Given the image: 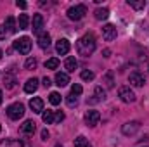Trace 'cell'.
Wrapping results in <instances>:
<instances>
[{"instance_id": "obj_6", "label": "cell", "mask_w": 149, "mask_h": 147, "mask_svg": "<svg viewBox=\"0 0 149 147\" xmlns=\"http://www.w3.org/2000/svg\"><path fill=\"white\" fill-rule=\"evenodd\" d=\"M139 130H141V121H128L121 126V133L127 137H134Z\"/></svg>"}, {"instance_id": "obj_3", "label": "cell", "mask_w": 149, "mask_h": 147, "mask_svg": "<svg viewBox=\"0 0 149 147\" xmlns=\"http://www.w3.org/2000/svg\"><path fill=\"white\" fill-rule=\"evenodd\" d=\"M66 14H68V17H70L71 21H80V19H83V16L87 14V7H85L83 3H78V5L70 7Z\"/></svg>"}, {"instance_id": "obj_21", "label": "cell", "mask_w": 149, "mask_h": 147, "mask_svg": "<svg viewBox=\"0 0 149 147\" xmlns=\"http://www.w3.org/2000/svg\"><path fill=\"white\" fill-rule=\"evenodd\" d=\"M64 68H66V71H68V73H73L74 69L78 68L76 59H74V57H68V59L64 61Z\"/></svg>"}, {"instance_id": "obj_19", "label": "cell", "mask_w": 149, "mask_h": 147, "mask_svg": "<svg viewBox=\"0 0 149 147\" xmlns=\"http://www.w3.org/2000/svg\"><path fill=\"white\" fill-rule=\"evenodd\" d=\"M70 83V76H68V73H56V85L57 87H66Z\"/></svg>"}, {"instance_id": "obj_42", "label": "cell", "mask_w": 149, "mask_h": 147, "mask_svg": "<svg viewBox=\"0 0 149 147\" xmlns=\"http://www.w3.org/2000/svg\"><path fill=\"white\" fill-rule=\"evenodd\" d=\"M0 132H2V125H0Z\"/></svg>"}, {"instance_id": "obj_27", "label": "cell", "mask_w": 149, "mask_h": 147, "mask_svg": "<svg viewBox=\"0 0 149 147\" xmlns=\"http://www.w3.org/2000/svg\"><path fill=\"white\" fill-rule=\"evenodd\" d=\"M45 68H47V69H57V68H59V59H56V57L47 59V61H45Z\"/></svg>"}, {"instance_id": "obj_43", "label": "cell", "mask_w": 149, "mask_h": 147, "mask_svg": "<svg viewBox=\"0 0 149 147\" xmlns=\"http://www.w3.org/2000/svg\"><path fill=\"white\" fill-rule=\"evenodd\" d=\"M148 68H149V66H148Z\"/></svg>"}, {"instance_id": "obj_22", "label": "cell", "mask_w": 149, "mask_h": 147, "mask_svg": "<svg viewBox=\"0 0 149 147\" xmlns=\"http://www.w3.org/2000/svg\"><path fill=\"white\" fill-rule=\"evenodd\" d=\"M94 14H95V19L102 21V19H108V17H109V9H108V7H101V9H97Z\"/></svg>"}, {"instance_id": "obj_11", "label": "cell", "mask_w": 149, "mask_h": 147, "mask_svg": "<svg viewBox=\"0 0 149 147\" xmlns=\"http://www.w3.org/2000/svg\"><path fill=\"white\" fill-rule=\"evenodd\" d=\"M128 81H130L132 87H142L146 83V78H144V74H141L139 71H134L128 76Z\"/></svg>"}, {"instance_id": "obj_30", "label": "cell", "mask_w": 149, "mask_h": 147, "mask_svg": "<svg viewBox=\"0 0 149 147\" xmlns=\"http://www.w3.org/2000/svg\"><path fill=\"white\" fill-rule=\"evenodd\" d=\"M24 68H26V69H35V68H37V59H35V57H28L26 62H24Z\"/></svg>"}, {"instance_id": "obj_14", "label": "cell", "mask_w": 149, "mask_h": 147, "mask_svg": "<svg viewBox=\"0 0 149 147\" xmlns=\"http://www.w3.org/2000/svg\"><path fill=\"white\" fill-rule=\"evenodd\" d=\"M30 109L33 111L35 114H42L43 112V101L40 97H33L30 101Z\"/></svg>"}, {"instance_id": "obj_25", "label": "cell", "mask_w": 149, "mask_h": 147, "mask_svg": "<svg viewBox=\"0 0 149 147\" xmlns=\"http://www.w3.org/2000/svg\"><path fill=\"white\" fill-rule=\"evenodd\" d=\"M42 119H43V123L52 125L54 123V111H43L42 112Z\"/></svg>"}, {"instance_id": "obj_16", "label": "cell", "mask_w": 149, "mask_h": 147, "mask_svg": "<svg viewBox=\"0 0 149 147\" xmlns=\"http://www.w3.org/2000/svg\"><path fill=\"white\" fill-rule=\"evenodd\" d=\"M3 30H5V35H12V33H16L17 26H16V21H14L12 16H9V17L5 19V23H3Z\"/></svg>"}, {"instance_id": "obj_40", "label": "cell", "mask_w": 149, "mask_h": 147, "mask_svg": "<svg viewBox=\"0 0 149 147\" xmlns=\"http://www.w3.org/2000/svg\"><path fill=\"white\" fill-rule=\"evenodd\" d=\"M0 59H2V49H0Z\"/></svg>"}, {"instance_id": "obj_28", "label": "cell", "mask_w": 149, "mask_h": 147, "mask_svg": "<svg viewBox=\"0 0 149 147\" xmlns=\"http://www.w3.org/2000/svg\"><path fill=\"white\" fill-rule=\"evenodd\" d=\"M49 101H50L52 106H59V104H61V94H57V92H50Z\"/></svg>"}, {"instance_id": "obj_15", "label": "cell", "mask_w": 149, "mask_h": 147, "mask_svg": "<svg viewBox=\"0 0 149 147\" xmlns=\"http://www.w3.org/2000/svg\"><path fill=\"white\" fill-rule=\"evenodd\" d=\"M31 30H33V33H37V35H40L42 33V28H43V16L42 14H35L33 16V23H31Z\"/></svg>"}, {"instance_id": "obj_24", "label": "cell", "mask_w": 149, "mask_h": 147, "mask_svg": "<svg viewBox=\"0 0 149 147\" xmlns=\"http://www.w3.org/2000/svg\"><path fill=\"white\" fill-rule=\"evenodd\" d=\"M127 3L135 10H141V9L146 7V0H127Z\"/></svg>"}, {"instance_id": "obj_26", "label": "cell", "mask_w": 149, "mask_h": 147, "mask_svg": "<svg viewBox=\"0 0 149 147\" xmlns=\"http://www.w3.org/2000/svg\"><path fill=\"white\" fill-rule=\"evenodd\" d=\"M74 147H92V146H90V142L83 135H80V137L74 139Z\"/></svg>"}, {"instance_id": "obj_8", "label": "cell", "mask_w": 149, "mask_h": 147, "mask_svg": "<svg viewBox=\"0 0 149 147\" xmlns=\"http://www.w3.org/2000/svg\"><path fill=\"white\" fill-rule=\"evenodd\" d=\"M118 97H120L123 102H127V104L135 102V94L130 90V87H120V90H118Z\"/></svg>"}, {"instance_id": "obj_13", "label": "cell", "mask_w": 149, "mask_h": 147, "mask_svg": "<svg viewBox=\"0 0 149 147\" xmlns=\"http://www.w3.org/2000/svg\"><path fill=\"white\" fill-rule=\"evenodd\" d=\"M35 130H37V123H35L33 119H26V121L21 125V133H24V135H33Z\"/></svg>"}, {"instance_id": "obj_34", "label": "cell", "mask_w": 149, "mask_h": 147, "mask_svg": "<svg viewBox=\"0 0 149 147\" xmlns=\"http://www.w3.org/2000/svg\"><path fill=\"white\" fill-rule=\"evenodd\" d=\"M63 119H64V112H61V111L54 112V123H61Z\"/></svg>"}, {"instance_id": "obj_23", "label": "cell", "mask_w": 149, "mask_h": 147, "mask_svg": "<svg viewBox=\"0 0 149 147\" xmlns=\"http://www.w3.org/2000/svg\"><path fill=\"white\" fill-rule=\"evenodd\" d=\"M3 83H5V88H14V85H16V78H14V74L12 73H5V76H3Z\"/></svg>"}, {"instance_id": "obj_39", "label": "cell", "mask_w": 149, "mask_h": 147, "mask_svg": "<svg viewBox=\"0 0 149 147\" xmlns=\"http://www.w3.org/2000/svg\"><path fill=\"white\" fill-rule=\"evenodd\" d=\"M3 102V97H2V90H0V104Z\"/></svg>"}, {"instance_id": "obj_17", "label": "cell", "mask_w": 149, "mask_h": 147, "mask_svg": "<svg viewBox=\"0 0 149 147\" xmlns=\"http://www.w3.org/2000/svg\"><path fill=\"white\" fill-rule=\"evenodd\" d=\"M38 47L43 49V50L50 47V35L49 33H40L38 35Z\"/></svg>"}, {"instance_id": "obj_37", "label": "cell", "mask_w": 149, "mask_h": 147, "mask_svg": "<svg viewBox=\"0 0 149 147\" xmlns=\"http://www.w3.org/2000/svg\"><path fill=\"white\" fill-rule=\"evenodd\" d=\"M42 140H49V132L47 130H42Z\"/></svg>"}, {"instance_id": "obj_35", "label": "cell", "mask_w": 149, "mask_h": 147, "mask_svg": "<svg viewBox=\"0 0 149 147\" xmlns=\"http://www.w3.org/2000/svg\"><path fill=\"white\" fill-rule=\"evenodd\" d=\"M42 85H43V87H45V88H49V87H50V85H52V81H50V80H49V78H47V76H45V78H43V80H42Z\"/></svg>"}, {"instance_id": "obj_7", "label": "cell", "mask_w": 149, "mask_h": 147, "mask_svg": "<svg viewBox=\"0 0 149 147\" xmlns=\"http://www.w3.org/2000/svg\"><path fill=\"white\" fill-rule=\"evenodd\" d=\"M99 119H101V112H99V111L88 109L87 112H85V125H87V126H90V128L97 126Z\"/></svg>"}, {"instance_id": "obj_4", "label": "cell", "mask_w": 149, "mask_h": 147, "mask_svg": "<svg viewBox=\"0 0 149 147\" xmlns=\"http://www.w3.org/2000/svg\"><path fill=\"white\" fill-rule=\"evenodd\" d=\"M7 116H9L10 119H14V121H17L19 118H23V116H24V104H21V102L10 104V106L7 107Z\"/></svg>"}, {"instance_id": "obj_20", "label": "cell", "mask_w": 149, "mask_h": 147, "mask_svg": "<svg viewBox=\"0 0 149 147\" xmlns=\"http://www.w3.org/2000/svg\"><path fill=\"white\" fill-rule=\"evenodd\" d=\"M28 26H30V17H28V14H19L17 28H19V30H28Z\"/></svg>"}, {"instance_id": "obj_1", "label": "cell", "mask_w": 149, "mask_h": 147, "mask_svg": "<svg viewBox=\"0 0 149 147\" xmlns=\"http://www.w3.org/2000/svg\"><path fill=\"white\" fill-rule=\"evenodd\" d=\"M76 50H78V54L83 55V57L92 55L94 50H95V37H94L92 33H85L83 37L76 42Z\"/></svg>"}, {"instance_id": "obj_31", "label": "cell", "mask_w": 149, "mask_h": 147, "mask_svg": "<svg viewBox=\"0 0 149 147\" xmlns=\"http://www.w3.org/2000/svg\"><path fill=\"white\" fill-rule=\"evenodd\" d=\"M81 80H83V81H92V80H94V73L88 71V69H83V71H81Z\"/></svg>"}, {"instance_id": "obj_41", "label": "cell", "mask_w": 149, "mask_h": 147, "mask_svg": "<svg viewBox=\"0 0 149 147\" xmlns=\"http://www.w3.org/2000/svg\"><path fill=\"white\" fill-rule=\"evenodd\" d=\"M56 147H63V146H59V144H57V146H56Z\"/></svg>"}, {"instance_id": "obj_10", "label": "cell", "mask_w": 149, "mask_h": 147, "mask_svg": "<svg viewBox=\"0 0 149 147\" xmlns=\"http://www.w3.org/2000/svg\"><path fill=\"white\" fill-rule=\"evenodd\" d=\"M118 35V31H116V28L113 26V24H104L102 26V37L106 42H113L114 38Z\"/></svg>"}, {"instance_id": "obj_18", "label": "cell", "mask_w": 149, "mask_h": 147, "mask_svg": "<svg viewBox=\"0 0 149 147\" xmlns=\"http://www.w3.org/2000/svg\"><path fill=\"white\" fill-rule=\"evenodd\" d=\"M38 88V80L37 78H30L26 83H24V92L26 94H33V92H37Z\"/></svg>"}, {"instance_id": "obj_36", "label": "cell", "mask_w": 149, "mask_h": 147, "mask_svg": "<svg viewBox=\"0 0 149 147\" xmlns=\"http://www.w3.org/2000/svg\"><path fill=\"white\" fill-rule=\"evenodd\" d=\"M16 5H17L19 9H26V7H28V3H26V2H23V0H17V2H16Z\"/></svg>"}, {"instance_id": "obj_29", "label": "cell", "mask_w": 149, "mask_h": 147, "mask_svg": "<svg viewBox=\"0 0 149 147\" xmlns=\"http://www.w3.org/2000/svg\"><path fill=\"white\" fill-rule=\"evenodd\" d=\"M66 102H68L70 107H76V106H78V97L73 95V94H70V95L66 97Z\"/></svg>"}, {"instance_id": "obj_12", "label": "cell", "mask_w": 149, "mask_h": 147, "mask_svg": "<svg viewBox=\"0 0 149 147\" xmlns=\"http://www.w3.org/2000/svg\"><path fill=\"white\" fill-rule=\"evenodd\" d=\"M104 99H106L104 88H102V87H95V88H94V95H92V99H88V102H90V104H97V102H102Z\"/></svg>"}, {"instance_id": "obj_32", "label": "cell", "mask_w": 149, "mask_h": 147, "mask_svg": "<svg viewBox=\"0 0 149 147\" xmlns=\"http://www.w3.org/2000/svg\"><path fill=\"white\" fill-rule=\"evenodd\" d=\"M81 92H83V88H81V85H78V83H73V87H71V94L73 95H81Z\"/></svg>"}, {"instance_id": "obj_38", "label": "cell", "mask_w": 149, "mask_h": 147, "mask_svg": "<svg viewBox=\"0 0 149 147\" xmlns=\"http://www.w3.org/2000/svg\"><path fill=\"white\" fill-rule=\"evenodd\" d=\"M102 54H104V57H109V54H111V52H109V50H108V49H106V50H104V52H102Z\"/></svg>"}, {"instance_id": "obj_9", "label": "cell", "mask_w": 149, "mask_h": 147, "mask_svg": "<svg viewBox=\"0 0 149 147\" xmlns=\"http://www.w3.org/2000/svg\"><path fill=\"white\" fill-rule=\"evenodd\" d=\"M70 49H71L70 40H66V38H59V40H57V43H56V52H57L59 55H66V54L70 52Z\"/></svg>"}, {"instance_id": "obj_33", "label": "cell", "mask_w": 149, "mask_h": 147, "mask_svg": "<svg viewBox=\"0 0 149 147\" xmlns=\"http://www.w3.org/2000/svg\"><path fill=\"white\" fill-rule=\"evenodd\" d=\"M104 81H106L108 88H113V87H114V81H113V74L111 73H108L106 76H104Z\"/></svg>"}, {"instance_id": "obj_2", "label": "cell", "mask_w": 149, "mask_h": 147, "mask_svg": "<svg viewBox=\"0 0 149 147\" xmlns=\"http://www.w3.org/2000/svg\"><path fill=\"white\" fill-rule=\"evenodd\" d=\"M14 49L19 52V54H23V55H26V54H30V50H31V40L28 37H21L17 38V40H14Z\"/></svg>"}, {"instance_id": "obj_5", "label": "cell", "mask_w": 149, "mask_h": 147, "mask_svg": "<svg viewBox=\"0 0 149 147\" xmlns=\"http://www.w3.org/2000/svg\"><path fill=\"white\" fill-rule=\"evenodd\" d=\"M0 147H31V144L26 139H5L0 140Z\"/></svg>"}]
</instances>
